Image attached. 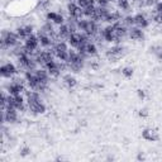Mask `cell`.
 Returning <instances> with one entry per match:
<instances>
[{
	"label": "cell",
	"mask_w": 162,
	"mask_h": 162,
	"mask_svg": "<svg viewBox=\"0 0 162 162\" xmlns=\"http://www.w3.org/2000/svg\"><path fill=\"white\" fill-rule=\"evenodd\" d=\"M19 39H20V38L18 37V34L15 33V32H10V30H3V32H1V37H0V41L5 42L9 48L22 44Z\"/></svg>",
	"instance_id": "1"
},
{
	"label": "cell",
	"mask_w": 162,
	"mask_h": 162,
	"mask_svg": "<svg viewBox=\"0 0 162 162\" xmlns=\"http://www.w3.org/2000/svg\"><path fill=\"white\" fill-rule=\"evenodd\" d=\"M17 72H18V68L15 67L13 63H10V62L3 65V66L0 67V75H1L3 77H5V79H11V77H13V75H15Z\"/></svg>",
	"instance_id": "2"
},
{
	"label": "cell",
	"mask_w": 162,
	"mask_h": 162,
	"mask_svg": "<svg viewBox=\"0 0 162 162\" xmlns=\"http://www.w3.org/2000/svg\"><path fill=\"white\" fill-rule=\"evenodd\" d=\"M25 85H22V84H17V82H13L9 84L8 86V94L13 95V96H17V95H22L23 92H25Z\"/></svg>",
	"instance_id": "3"
},
{
	"label": "cell",
	"mask_w": 162,
	"mask_h": 162,
	"mask_svg": "<svg viewBox=\"0 0 162 162\" xmlns=\"http://www.w3.org/2000/svg\"><path fill=\"white\" fill-rule=\"evenodd\" d=\"M133 17H134V25L138 27V28L144 29L149 25V19L146 18L144 13H137L136 15H133Z\"/></svg>",
	"instance_id": "4"
},
{
	"label": "cell",
	"mask_w": 162,
	"mask_h": 162,
	"mask_svg": "<svg viewBox=\"0 0 162 162\" xmlns=\"http://www.w3.org/2000/svg\"><path fill=\"white\" fill-rule=\"evenodd\" d=\"M128 37L130 39L133 41H142L144 38V34H143V30L141 28H138V27H130L128 29Z\"/></svg>",
	"instance_id": "5"
},
{
	"label": "cell",
	"mask_w": 162,
	"mask_h": 162,
	"mask_svg": "<svg viewBox=\"0 0 162 162\" xmlns=\"http://www.w3.org/2000/svg\"><path fill=\"white\" fill-rule=\"evenodd\" d=\"M28 105V110L32 111V114L37 115V114H43L46 111V105L42 101H36L32 104H27Z\"/></svg>",
	"instance_id": "6"
},
{
	"label": "cell",
	"mask_w": 162,
	"mask_h": 162,
	"mask_svg": "<svg viewBox=\"0 0 162 162\" xmlns=\"http://www.w3.org/2000/svg\"><path fill=\"white\" fill-rule=\"evenodd\" d=\"M142 137L144 138V139H147L149 142H156L160 139V136H158V132L155 129H144L143 132H142Z\"/></svg>",
	"instance_id": "7"
},
{
	"label": "cell",
	"mask_w": 162,
	"mask_h": 162,
	"mask_svg": "<svg viewBox=\"0 0 162 162\" xmlns=\"http://www.w3.org/2000/svg\"><path fill=\"white\" fill-rule=\"evenodd\" d=\"M68 44L71 46V48H77L79 44L81 43V33L80 32H76V33H72L70 37H68Z\"/></svg>",
	"instance_id": "8"
},
{
	"label": "cell",
	"mask_w": 162,
	"mask_h": 162,
	"mask_svg": "<svg viewBox=\"0 0 162 162\" xmlns=\"http://www.w3.org/2000/svg\"><path fill=\"white\" fill-rule=\"evenodd\" d=\"M86 52L90 57L98 55V47H96L95 42H89L87 46H86Z\"/></svg>",
	"instance_id": "9"
},
{
	"label": "cell",
	"mask_w": 162,
	"mask_h": 162,
	"mask_svg": "<svg viewBox=\"0 0 162 162\" xmlns=\"http://www.w3.org/2000/svg\"><path fill=\"white\" fill-rule=\"evenodd\" d=\"M122 22H123V24H124L127 28L134 27V17H133V15H125V17H123Z\"/></svg>",
	"instance_id": "10"
},
{
	"label": "cell",
	"mask_w": 162,
	"mask_h": 162,
	"mask_svg": "<svg viewBox=\"0 0 162 162\" xmlns=\"http://www.w3.org/2000/svg\"><path fill=\"white\" fill-rule=\"evenodd\" d=\"M63 81L66 82V85H67L68 87H75V86H76V84H77L76 79L74 77V76H71V75H66V76H63Z\"/></svg>",
	"instance_id": "11"
},
{
	"label": "cell",
	"mask_w": 162,
	"mask_h": 162,
	"mask_svg": "<svg viewBox=\"0 0 162 162\" xmlns=\"http://www.w3.org/2000/svg\"><path fill=\"white\" fill-rule=\"evenodd\" d=\"M95 8L96 5H89V6H85L84 8V15L85 18H90L95 14Z\"/></svg>",
	"instance_id": "12"
},
{
	"label": "cell",
	"mask_w": 162,
	"mask_h": 162,
	"mask_svg": "<svg viewBox=\"0 0 162 162\" xmlns=\"http://www.w3.org/2000/svg\"><path fill=\"white\" fill-rule=\"evenodd\" d=\"M79 5L76 3H67V14L68 15H74L76 8H77Z\"/></svg>",
	"instance_id": "13"
},
{
	"label": "cell",
	"mask_w": 162,
	"mask_h": 162,
	"mask_svg": "<svg viewBox=\"0 0 162 162\" xmlns=\"http://www.w3.org/2000/svg\"><path fill=\"white\" fill-rule=\"evenodd\" d=\"M18 34V37L20 38V39H27V33H25V29L24 27H19V28H17V32H15Z\"/></svg>",
	"instance_id": "14"
},
{
	"label": "cell",
	"mask_w": 162,
	"mask_h": 162,
	"mask_svg": "<svg viewBox=\"0 0 162 162\" xmlns=\"http://www.w3.org/2000/svg\"><path fill=\"white\" fill-rule=\"evenodd\" d=\"M153 20L156 23H158V24H162V13L153 10Z\"/></svg>",
	"instance_id": "15"
},
{
	"label": "cell",
	"mask_w": 162,
	"mask_h": 162,
	"mask_svg": "<svg viewBox=\"0 0 162 162\" xmlns=\"http://www.w3.org/2000/svg\"><path fill=\"white\" fill-rule=\"evenodd\" d=\"M122 74L125 76V77H132L133 75V68L132 67H124L122 70Z\"/></svg>",
	"instance_id": "16"
},
{
	"label": "cell",
	"mask_w": 162,
	"mask_h": 162,
	"mask_svg": "<svg viewBox=\"0 0 162 162\" xmlns=\"http://www.w3.org/2000/svg\"><path fill=\"white\" fill-rule=\"evenodd\" d=\"M96 4H98L99 6H103V8H109L110 1L109 0H96Z\"/></svg>",
	"instance_id": "17"
},
{
	"label": "cell",
	"mask_w": 162,
	"mask_h": 162,
	"mask_svg": "<svg viewBox=\"0 0 162 162\" xmlns=\"http://www.w3.org/2000/svg\"><path fill=\"white\" fill-rule=\"evenodd\" d=\"M57 14H58V13H55V11H48V13H47V15H46V18H47V20H49V22H53V20H55V19H56Z\"/></svg>",
	"instance_id": "18"
},
{
	"label": "cell",
	"mask_w": 162,
	"mask_h": 162,
	"mask_svg": "<svg viewBox=\"0 0 162 162\" xmlns=\"http://www.w3.org/2000/svg\"><path fill=\"white\" fill-rule=\"evenodd\" d=\"M146 1V6L147 8H152V6H156L158 4L160 0H144Z\"/></svg>",
	"instance_id": "19"
},
{
	"label": "cell",
	"mask_w": 162,
	"mask_h": 162,
	"mask_svg": "<svg viewBox=\"0 0 162 162\" xmlns=\"http://www.w3.org/2000/svg\"><path fill=\"white\" fill-rule=\"evenodd\" d=\"M29 153H30V148L29 147H23L22 151H20V156L22 157H25V156H28Z\"/></svg>",
	"instance_id": "20"
},
{
	"label": "cell",
	"mask_w": 162,
	"mask_h": 162,
	"mask_svg": "<svg viewBox=\"0 0 162 162\" xmlns=\"http://www.w3.org/2000/svg\"><path fill=\"white\" fill-rule=\"evenodd\" d=\"M24 29H25V33H27V37H29L30 34H33V25H25L24 27Z\"/></svg>",
	"instance_id": "21"
},
{
	"label": "cell",
	"mask_w": 162,
	"mask_h": 162,
	"mask_svg": "<svg viewBox=\"0 0 162 162\" xmlns=\"http://www.w3.org/2000/svg\"><path fill=\"white\" fill-rule=\"evenodd\" d=\"M137 95H138V98L142 99V100H143V99L146 98V92H144L143 90H142V89H138V90H137Z\"/></svg>",
	"instance_id": "22"
},
{
	"label": "cell",
	"mask_w": 162,
	"mask_h": 162,
	"mask_svg": "<svg viewBox=\"0 0 162 162\" xmlns=\"http://www.w3.org/2000/svg\"><path fill=\"white\" fill-rule=\"evenodd\" d=\"M138 115H139L141 118H146L148 115V110L147 109H141L139 113H138Z\"/></svg>",
	"instance_id": "23"
},
{
	"label": "cell",
	"mask_w": 162,
	"mask_h": 162,
	"mask_svg": "<svg viewBox=\"0 0 162 162\" xmlns=\"http://www.w3.org/2000/svg\"><path fill=\"white\" fill-rule=\"evenodd\" d=\"M155 10L156 11H160V13H162V1H158V4L155 6Z\"/></svg>",
	"instance_id": "24"
},
{
	"label": "cell",
	"mask_w": 162,
	"mask_h": 162,
	"mask_svg": "<svg viewBox=\"0 0 162 162\" xmlns=\"http://www.w3.org/2000/svg\"><path fill=\"white\" fill-rule=\"evenodd\" d=\"M137 160H139V161L142 160V161H143V160H144V156L142 155V153H138V156H137Z\"/></svg>",
	"instance_id": "25"
},
{
	"label": "cell",
	"mask_w": 162,
	"mask_h": 162,
	"mask_svg": "<svg viewBox=\"0 0 162 162\" xmlns=\"http://www.w3.org/2000/svg\"><path fill=\"white\" fill-rule=\"evenodd\" d=\"M157 57H158V60H160V61H162V51L158 53V55H157Z\"/></svg>",
	"instance_id": "26"
},
{
	"label": "cell",
	"mask_w": 162,
	"mask_h": 162,
	"mask_svg": "<svg viewBox=\"0 0 162 162\" xmlns=\"http://www.w3.org/2000/svg\"><path fill=\"white\" fill-rule=\"evenodd\" d=\"M67 3H77V0H67Z\"/></svg>",
	"instance_id": "27"
}]
</instances>
